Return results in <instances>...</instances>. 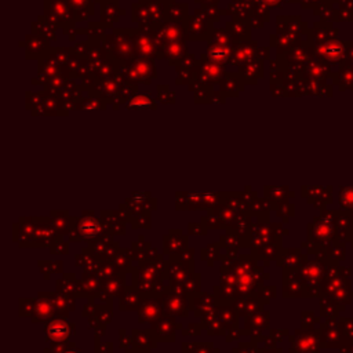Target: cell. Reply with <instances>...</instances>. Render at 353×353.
Segmentation results:
<instances>
[{"mask_svg":"<svg viewBox=\"0 0 353 353\" xmlns=\"http://www.w3.org/2000/svg\"><path fill=\"white\" fill-rule=\"evenodd\" d=\"M64 353H77V352H75V351H65Z\"/></svg>","mask_w":353,"mask_h":353,"instance_id":"15","label":"cell"},{"mask_svg":"<svg viewBox=\"0 0 353 353\" xmlns=\"http://www.w3.org/2000/svg\"><path fill=\"white\" fill-rule=\"evenodd\" d=\"M164 308L174 316H185L188 311L187 299L182 294L168 292L167 298L164 297Z\"/></svg>","mask_w":353,"mask_h":353,"instance_id":"4","label":"cell"},{"mask_svg":"<svg viewBox=\"0 0 353 353\" xmlns=\"http://www.w3.org/2000/svg\"><path fill=\"white\" fill-rule=\"evenodd\" d=\"M54 228L58 229V230H66V229H68L66 217H56V220H54Z\"/></svg>","mask_w":353,"mask_h":353,"instance_id":"13","label":"cell"},{"mask_svg":"<svg viewBox=\"0 0 353 353\" xmlns=\"http://www.w3.org/2000/svg\"><path fill=\"white\" fill-rule=\"evenodd\" d=\"M268 324V320L265 321L262 315L259 313H251L249 318H247V328H253V330H259L263 328Z\"/></svg>","mask_w":353,"mask_h":353,"instance_id":"9","label":"cell"},{"mask_svg":"<svg viewBox=\"0 0 353 353\" xmlns=\"http://www.w3.org/2000/svg\"><path fill=\"white\" fill-rule=\"evenodd\" d=\"M139 305V297L137 292L131 290H126L125 295H123V301H120V309H131V308H137Z\"/></svg>","mask_w":353,"mask_h":353,"instance_id":"7","label":"cell"},{"mask_svg":"<svg viewBox=\"0 0 353 353\" xmlns=\"http://www.w3.org/2000/svg\"><path fill=\"white\" fill-rule=\"evenodd\" d=\"M46 334H47V338L56 344L65 342L70 335V325L61 319L51 320L46 327Z\"/></svg>","mask_w":353,"mask_h":353,"instance_id":"2","label":"cell"},{"mask_svg":"<svg viewBox=\"0 0 353 353\" xmlns=\"http://www.w3.org/2000/svg\"><path fill=\"white\" fill-rule=\"evenodd\" d=\"M36 309V302L32 299H21V305H20V313L21 316H31L33 315Z\"/></svg>","mask_w":353,"mask_h":353,"instance_id":"10","label":"cell"},{"mask_svg":"<svg viewBox=\"0 0 353 353\" xmlns=\"http://www.w3.org/2000/svg\"><path fill=\"white\" fill-rule=\"evenodd\" d=\"M54 309V305L50 301L49 298H44L43 295L39 297L37 302H36V309H35V319L33 321H43V320H49L53 316V312Z\"/></svg>","mask_w":353,"mask_h":353,"instance_id":"5","label":"cell"},{"mask_svg":"<svg viewBox=\"0 0 353 353\" xmlns=\"http://www.w3.org/2000/svg\"><path fill=\"white\" fill-rule=\"evenodd\" d=\"M175 328L177 325L173 321V319H163L153 324V331L158 332L159 337H173Z\"/></svg>","mask_w":353,"mask_h":353,"instance_id":"6","label":"cell"},{"mask_svg":"<svg viewBox=\"0 0 353 353\" xmlns=\"http://www.w3.org/2000/svg\"><path fill=\"white\" fill-rule=\"evenodd\" d=\"M220 218H221L222 222L229 224V222H232L235 220V213L232 211V208H224L221 215H220Z\"/></svg>","mask_w":353,"mask_h":353,"instance_id":"12","label":"cell"},{"mask_svg":"<svg viewBox=\"0 0 353 353\" xmlns=\"http://www.w3.org/2000/svg\"><path fill=\"white\" fill-rule=\"evenodd\" d=\"M163 304L160 299H146L139 311V321H156L161 318Z\"/></svg>","mask_w":353,"mask_h":353,"instance_id":"3","label":"cell"},{"mask_svg":"<svg viewBox=\"0 0 353 353\" xmlns=\"http://www.w3.org/2000/svg\"><path fill=\"white\" fill-rule=\"evenodd\" d=\"M76 230L79 232V236L86 240H96L98 236L101 235L102 225L98 221L96 217H82L79 218L76 225Z\"/></svg>","mask_w":353,"mask_h":353,"instance_id":"1","label":"cell"},{"mask_svg":"<svg viewBox=\"0 0 353 353\" xmlns=\"http://www.w3.org/2000/svg\"><path fill=\"white\" fill-rule=\"evenodd\" d=\"M86 291H96L98 289V280L96 279H90V280H82Z\"/></svg>","mask_w":353,"mask_h":353,"instance_id":"14","label":"cell"},{"mask_svg":"<svg viewBox=\"0 0 353 353\" xmlns=\"http://www.w3.org/2000/svg\"><path fill=\"white\" fill-rule=\"evenodd\" d=\"M106 291H108V294H122L123 283L119 279H112L106 283Z\"/></svg>","mask_w":353,"mask_h":353,"instance_id":"11","label":"cell"},{"mask_svg":"<svg viewBox=\"0 0 353 353\" xmlns=\"http://www.w3.org/2000/svg\"><path fill=\"white\" fill-rule=\"evenodd\" d=\"M220 321H221L222 324L225 325V327H230L232 323L235 324L236 323V313L235 311L232 309V308H229V306H224L220 309Z\"/></svg>","mask_w":353,"mask_h":353,"instance_id":"8","label":"cell"}]
</instances>
